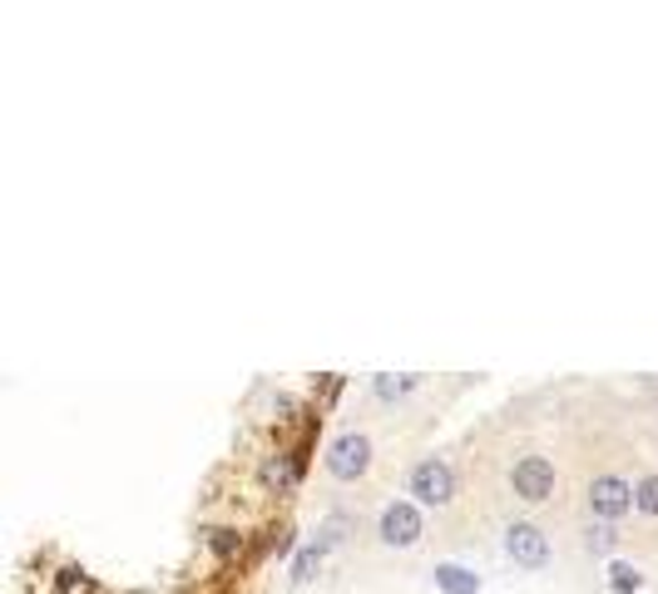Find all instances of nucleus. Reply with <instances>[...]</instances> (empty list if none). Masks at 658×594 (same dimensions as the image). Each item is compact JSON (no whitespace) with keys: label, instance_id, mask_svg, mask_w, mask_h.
<instances>
[{"label":"nucleus","instance_id":"obj_1","mask_svg":"<svg viewBox=\"0 0 658 594\" xmlns=\"http://www.w3.org/2000/svg\"><path fill=\"white\" fill-rule=\"evenodd\" d=\"M511 491L525 505H545L549 495H555V465H549L545 455H520L511 465Z\"/></svg>","mask_w":658,"mask_h":594},{"label":"nucleus","instance_id":"obj_2","mask_svg":"<svg viewBox=\"0 0 658 594\" xmlns=\"http://www.w3.org/2000/svg\"><path fill=\"white\" fill-rule=\"evenodd\" d=\"M411 495H417L421 505H451V495H455L451 465H445L441 455H426V461H417V471H411Z\"/></svg>","mask_w":658,"mask_h":594},{"label":"nucleus","instance_id":"obj_3","mask_svg":"<svg viewBox=\"0 0 658 594\" xmlns=\"http://www.w3.org/2000/svg\"><path fill=\"white\" fill-rule=\"evenodd\" d=\"M505 555H511L520 570H545V565H549V540H545V530L530 525V520H515V525L505 530Z\"/></svg>","mask_w":658,"mask_h":594},{"label":"nucleus","instance_id":"obj_4","mask_svg":"<svg viewBox=\"0 0 658 594\" xmlns=\"http://www.w3.org/2000/svg\"><path fill=\"white\" fill-rule=\"evenodd\" d=\"M367 465H371V441L357 437V431L337 437L332 451H327V471H332L337 481H357V475H367Z\"/></svg>","mask_w":658,"mask_h":594},{"label":"nucleus","instance_id":"obj_5","mask_svg":"<svg viewBox=\"0 0 658 594\" xmlns=\"http://www.w3.org/2000/svg\"><path fill=\"white\" fill-rule=\"evenodd\" d=\"M634 505H639L634 501V485L619 481V475H599V481L589 485V511L599 520H619V515H629Z\"/></svg>","mask_w":658,"mask_h":594},{"label":"nucleus","instance_id":"obj_6","mask_svg":"<svg viewBox=\"0 0 658 594\" xmlns=\"http://www.w3.org/2000/svg\"><path fill=\"white\" fill-rule=\"evenodd\" d=\"M381 540H387V545H397V550L417 545V540H421V515H417V505H407V501L387 505V511H381Z\"/></svg>","mask_w":658,"mask_h":594},{"label":"nucleus","instance_id":"obj_7","mask_svg":"<svg viewBox=\"0 0 658 594\" xmlns=\"http://www.w3.org/2000/svg\"><path fill=\"white\" fill-rule=\"evenodd\" d=\"M436 585H441L445 594H475V585H481V580H475L471 570H461V565H441V570H436Z\"/></svg>","mask_w":658,"mask_h":594},{"label":"nucleus","instance_id":"obj_8","mask_svg":"<svg viewBox=\"0 0 658 594\" xmlns=\"http://www.w3.org/2000/svg\"><path fill=\"white\" fill-rule=\"evenodd\" d=\"M317 565H322V545H307L302 555H297V565H292V580H297V585H302V580H312Z\"/></svg>","mask_w":658,"mask_h":594},{"label":"nucleus","instance_id":"obj_9","mask_svg":"<svg viewBox=\"0 0 658 594\" xmlns=\"http://www.w3.org/2000/svg\"><path fill=\"white\" fill-rule=\"evenodd\" d=\"M634 501H639L644 515H658V475H644V481L634 485Z\"/></svg>","mask_w":658,"mask_h":594},{"label":"nucleus","instance_id":"obj_10","mask_svg":"<svg viewBox=\"0 0 658 594\" xmlns=\"http://www.w3.org/2000/svg\"><path fill=\"white\" fill-rule=\"evenodd\" d=\"M609 585L619 590V594H634L644 580H639V570H634V565H609Z\"/></svg>","mask_w":658,"mask_h":594},{"label":"nucleus","instance_id":"obj_11","mask_svg":"<svg viewBox=\"0 0 658 594\" xmlns=\"http://www.w3.org/2000/svg\"><path fill=\"white\" fill-rule=\"evenodd\" d=\"M614 540H619V535H614V530H609V525H589L585 545L594 550V555H604V550H614Z\"/></svg>","mask_w":658,"mask_h":594},{"label":"nucleus","instance_id":"obj_12","mask_svg":"<svg viewBox=\"0 0 658 594\" xmlns=\"http://www.w3.org/2000/svg\"><path fill=\"white\" fill-rule=\"evenodd\" d=\"M401 391H411V377H381L377 381V397H401Z\"/></svg>","mask_w":658,"mask_h":594}]
</instances>
